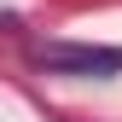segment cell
<instances>
[{
	"label": "cell",
	"mask_w": 122,
	"mask_h": 122,
	"mask_svg": "<svg viewBox=\"0 0 122 122\" xmlns=\"http://www.w3.org/2000/svg\"><path fill=\"white\" fill-rule=\"evenodd\" d=\"M35 64L52 76H122V47H81V41H41Z\"/></svg>",
	"instance_id": "1"
}]
</instances>
